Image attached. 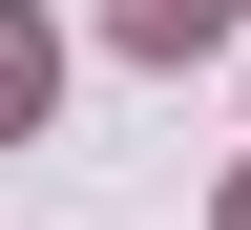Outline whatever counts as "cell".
Listing matches in <instances>:
<instances>
[{
    "label": "cell",
    "mask_w": 251,
    "mask_h": 230,
    "mask_svg": "<svg viewBox=\"0 0 251 230\" xmlns=\"http://www.w3.org/2000/svg\"><path fill=\"white\" fill-rule=\"evenodd\" d=\"M230 230H251V188H230Z\"/></svg>",
    "instance_id": "obj_3"
},
{
    "label": "cell",
    "mask_w": 251,
    "mask_h": 230,
    "mask_svg": "<svg viewBox=\"0 0 251 230\" xmlns=\"http://www.w3.org/2000/svg\"><path fill=\"white\" fill-rule=\"evenodd\" d=\"M63 105V42H42V21H21V0H0V147H21V126H42Z\"/></svg>",
    "instance_id": "obj_1"
},
{
    "label": "cell",
    "mask_w": 251,
    "mask_h": 230,
    "mask_svg": "<svg viewBox=\"0 0 251 230\" xmlns=\"http://www.w3.org/2000/svg\"><path fill=\"white\" fill-rule=\"evenodd\" d=\"M105 21H126L147 63H188V42H230V0H105Z\"/></svg>",
    "instance_id": "obj_2"
}]
</instances>
